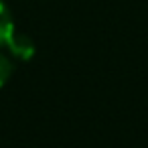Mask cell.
Masks as SVG:
<instances>
[{"mask_svg": "<svg viewBox=\"0 0 148 148\" xmlns=\"http://www.w3.org/2000/svg\"><path fill=\"white\" fill-rule=\"evenodd\" d=\"M10 75H12V63L4 55H0V89L6 85V81L10 79Z\"/></svg>", "mask_w": 148, "mask_h": 148, "instance_id": "cell-3", "label": "cell"}, {"mask_svg": "<svg viewBox=\"0 0 148 148\" xmlns=\"http://www.w3.org/2000/svg\"><path fill=\"white\" fill-rule=\"evenodd\" d=\"M14 31V25H12V16H10V10L8 6L0 0V47L6 45L8 37L12 35Z\"/></svg>", "mask_w": 148, "mask_h": 148, "instance_id": "cell-2", "label": "cell"}, {"mask_svg": "<svg viewBox=\"0 0 148 148\" xmlns=\"http://www.w3.org/2000/svg\"><path fill=\"white\" fill-rule=\"evenodd\" d=\"M6 47H8V51H10L16 59H21V61H29V59L35 55V45H33V41H31L27 35L18 33V31H12V35H10L8 41H6Z\"/></svg>", "mask_w": 148, "mask_h": 148, "instance_id": "cell-1", "label": "cell"}]
</instances>
